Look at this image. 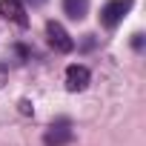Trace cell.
<instances>
[{"label":"cell","instance_id":"cell-2","mask_svg":"<svg viewBox=\"0 0 146 146\" xmlns=\"http://www.w3.org/2000/svg\"><path fill=\"white\" fill-rule=\"evenodd\" d=\"M75 140V129H72V120L69 117H57L46 132H43V143L46 146H66Z\"/></svg>","mask_w":146,"mask_h":146},{"label":"cell","instance_id":"cell-3","mask_svg":"<svg viewBox=\"0 0 146 146\" xmlns=\"http://www.w3.org/2000/svg\"><path fill=\"white\" fill-rule=\"evenodd\" d=\"M46 37H49V46H52L54 52H60V54H66V52L75 49V40L69 37V32H66L57 20H49V23H46Z\"/></svg>","mask_w":146,"mask_h":146},{"label":"cell","instance_id":"cell-4","mask_svg":"<svg viewBox=\"0 0 146 146\" xmlns=\"http://www.w3.org/2000/svg\"><path fill=\"white\" fill-rule=\"evenodd\" d=\"M92 80V72L83 66V63H72L66 66V89L69 92H83Z\"/></svg>","mask_w":146,"mask_h":146},{"label":"cell","instance_id":"cell-6","mask_svg":"<svg viewBox=\"0 0 146 146\" xmlns=\"http://www.w3.org/2000/svg\"><path fill=\"white\" fill-rule=\"evenodd\" d=\"M63 12L72 20H83L89 15V0H63Z\"/></svg>","mask_w":146,"mask_h":146},{"label":"cell","instance_id":"cell-5","mask_svg":"<svg viewBox=\"0 0 146 146\" xmlns=\"http://www.w3.org/2000/svg\"><path fill=\"white\" fill-rule=\"evenodd\" d=\"M0 15L17 26H29V17H26L29 12L23 6V0H0Z\"/></svg>","mask_w":146,"mask_h":146},{"label":"cell","instance_id":"cell-1","mask_svg":"<svg viewBox=\"0 0 146 146\" xmlns=\"http://www.w3.org/2000/svg\"><path fill=\"white\" fill-rule=\"evenodd\" d=\"M135 0H106L103 9H100V23L103 29H117L123 23V17L132 12Z\"/></svg>","mask_w":146,"mask_h":146},{"label":"cell","instance_id":"cell-7","mask_svg":"<svg viewBox=\"0 0 146 146\" xmlns=\"http://www.w3.org/2000/svg\"><path fill=\"white\" fill-rule=\"evenodd\" d=\"M6 75H9V72H6V63L0 60V89H3V83H6Z\"/></svg>","mask_w":146,"mask_h":146},{"label":"cell","instance_id":"cell-9","mask_svg":"<svg viewBox=\"0 0 146 146\" xmlns=\"http://www.w3.org/2000/svg\"><path fill=\"white\" fill-rule=\"evenodd\" d=\"M26 3H32V6H43L46 0H23V6H26Z\"/></svg>","mask_w":146,"mask_h":146},{"label":"cell","instance_id":"cell-8","mask_svg":"<svg viewBox=\"0 0 146 146\" xmlns=\"http://www.w3.org/2000/svg\"><path fill=\"white\" fill-rule=\"evenodd\" d=\"M132 46L140 49V46H143V35H135V37H132Z\"/></svg>","mask_w":146,"mask_h":146}]
</instances>
